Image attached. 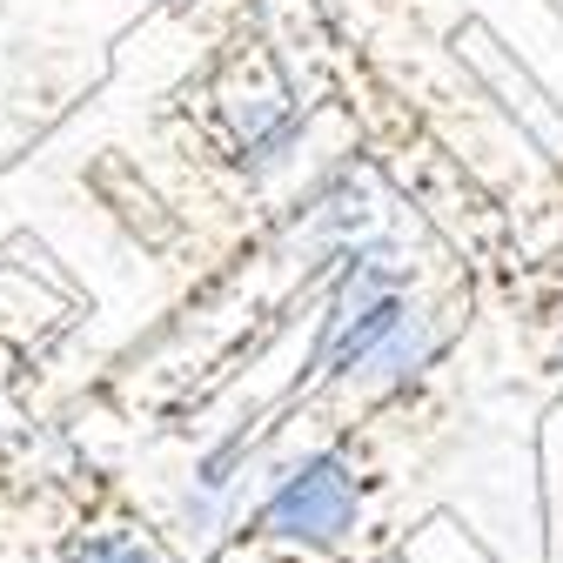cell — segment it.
<instances>
[{
    "instance_id": "1",
    "label": "cell",
    "mask_w": 563,
    "mask_h": 563,
    "mask_svg": "<svg viewBox=\"0 0 563 563\" xmlns=\"http://www.w3.org/2000/svg\"><path fill=\"white\" fill-rule=\"evenodd\" d=\"M356 523H363V476L349 456L322 450L296 476H282L268 489V504L255 510L249 537L275 543V550H335Z\"/></svg>"
},
{
    "instance_id": "2",
    "label": "cell",
    "mask_w": 563,
    "mask_h": 563,
    "mask_svg": "<svg viewBox=\"0 0 563 563\" xmlns=\"http://www.w3.org/2000/svg\"><path fill=\"white\" fill-rule=\"evenodd\" d=\"M34 563H181V556L121 489H108V483H95V470H81V483L60 497L54 537Z\"/></svg>"
}]
</instances>
